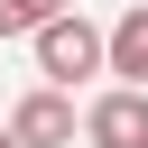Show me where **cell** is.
Segmentation results:
<instances>
[{
	"label": "cell",
	"instance_id": "cell-1",
	"mask_svg": "<svg viewBox=\"0 0 148 148\" xmlns=\"http://www.w3.org/2000/svg\"><path fill=\"white\" fill-rule=\"evenodd\" d=\"M37 74H46V83L111 74V37H102L92 18H74V9H65V18H46V28H37Z\"/></svg>",
	"mask_w": 148,
	"mask_h": 148
},
{
	"label": "cell",
	"instance_id": "cell-2",
	"mask_svg": "<svg viewBox=\"0 0 148 148\" xmlns=\"http://www.w3.org/2000/svg\"><path fill=\"white\" fill-rule=\"evenodd\" d=\"M83 139H92V148H148V92H139V83H111V92L83 111Z\"/></svg>",
	"mask_w": 148,
	"mask_h": 148
},
{
	"label": "cell",
	"instance_id": "cell-3",
	"mask_svg": "<svg viewBox=\"0 0 148 148\" xmlns=\"http://www.w3.org/2000/svg\"><path fill=\"white\" fill-rule=\"evenodd\" d=\"M9 130H18V148H74V102H65V83H37V92L9 111Z\"/></svg>",
	"mask_w": 148,
	"mask_h": 148
},
{
	"label": "cell",
	"instance_id": "cell-4",
	"mask_svg": "<svg viewBox=\"0 0 148 148\" xmlns=\"http://www.w3.org/2000/svg\"><path fill=\"white\" fill-rule=\"evenodd\" d=\"M111 74L148 92V0H139V9H120V28H111Z\"/></svg>",
	"mask_w": 148,
	"mask_h": 148
},
{
	"label": "cell",
	"instance_id": "cell-5",
	"mask_svg": "<svg viewBox=\"0 0 148 148\" xmlns=\"http://www.w3.org/2000/svg\"><path fill=\"white\" fill-rule=\"evenodd\" d=\"M74 0H0V37H37L46 18H65Z\"/></svg>",
	"mask_w": 148,
	"mask_h": 148
},
{
	"label": "cell",
	"instance_id": "cell-6",
	"mask_svg": "<svg viewBox=\"0 0 148 148\" xmlns=\"http://www.w3.org/2000/svg\"><path fill=\"white\" fill-rule=\"evenodd\" d=\"M0 148H18V130H9V120H0Z\"/></svg>",
	"mask_w": 148,
	"mask_h": 148
}]
</instances>
